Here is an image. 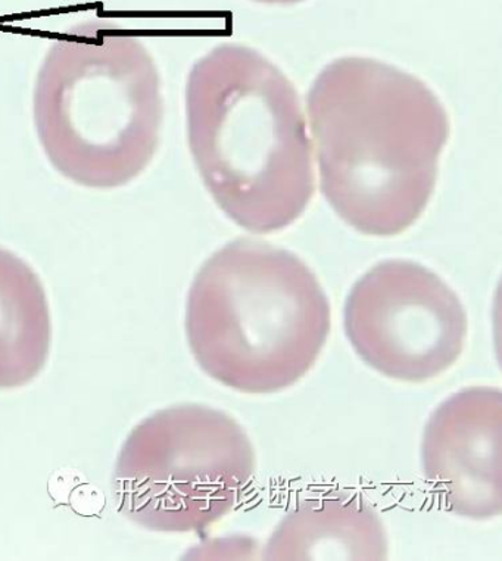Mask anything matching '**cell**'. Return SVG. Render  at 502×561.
Instances as JSON below:
<instances>
[{"label": "cell", "mask_w": 502, "mask_h": 561, "mask_svg": "<svg viewBox=\"0 0 502 561\" xmlns=\"http://www.w3.org/2000/svg\"><path fill=\"white\" fill-rule=\"evenodd\" d=\"M320 190L346 225L392 238L435 192L449 117L423 80L377 59H334L307 96Z\"/></svg>", "instance_id": "6da1fadb"}, {"label": "cell", "mask_w": 502, "mask_h": 561, "mask_svg": "<svg viewBox=\"0 0 502 561\" xmlns=\"http://www.w3.org/2000/svg\"><path fill=\"white\" fill-rule=\"evenodd\" d=\"M189 148L221 211L269 234L294 225L315 195L306 118L294 83L248 46H217L186 84Z\"/></svg>", "instance_id": "7a4b0ae2"}, {"label": "cell", "mask_w": 502, "mask_h": 561, "mask_svg": "<svg viewBox=\"0 0 502 561\" xmlns=\"http://www.w3.org/2000/svg\"><path fill=\"white\" fill-rule=\"evenodd\" d=\"M332 328L319 278L294 252L239 239L193 278L184 314L201 370L251 396L294 387L315 367Z\"/></svg>", "instance_id": "3957f363"}, {"label": "cell", "mask_w": 502, "mask_h": 561, "mask_svg": "<svg viewBox=\"0 0 502 561\" xmlns=\"http://www.w3.org/2000/svg\"><path fill=\"white\" fill-rule=\"evenodd\" d=\"M47 160L79 186L117 190L139 178L160 145L164 102L152 55L110 21L58 38L34 88Z\"/></svg>", "instance_id": "277c9868"}, {"label": "cell", "mask_w": 502, "mask_h": 561, "mask_svg": "<svg viewBox=\"0 0 502 561\" xmlns=\"http://www.w3.org/2000/svg\"><path fill=\"white\" fill-rule=\"evenodd\" d=\"M255 474L247 432L225 411L183 404L141 420L119 449L115 504L156 533L203 534L238 505Z\"/></svg>", "instance_id": "5b68a950"}, {"label": "cell", "mask_w": 502, "mask_h": 561, "mask_svg": "<svg viewBox=\"0 0 502 561\" xmlns=\"http://www.w3.org/2000/svg\"><path fill=\"white\" fill-rule=\"evenodd\" d=\"M343 325L355 354L385 378L423 383L465 351L469 321L435 272L407 260L368 270L347 294Z\"/></svg>", "instance_id": "8992f818"}, {"label": "cell", "mask_w": 502, "mask_h": 561, "mask_svg": "<svg viewBox=\"0 0 502 561\" xmlns=\"http://www.w3.org/2000/svg\"><path fill=\"white\" fill-rule=\"evenodd\" d=\"M502 393L465 388L446 398L424 427V478L445 508L471 520L500 516Z\"/></svg>", "instance_id": "52a82bcc"}, {"label": "cell", "mask_w": 502, "mask_h": 561, "mask_svg": "<svg viewBox=\"0 0 502 561\" xmlns=\"http://www.w3.org/2000/svg\"><path fill=\"white\" fill-rule=\"evenodd\" d=\"M263 559L269 561L388 559V538L379 514L355 495L303 501L274 529Z\"/></svg>", "instance_id": "ba28073f"}, {"label": "cell", "mask_w": 502, "mask_h": 561, "mask_svg": "<svg viewBox=\"0 0 502 561\" xmlns=\"http://www.w3.org/2000/svg\"><path fill=\"white\" fill-rule=\"evenodd\" d=\"M53 344V320L41 277L0 247V391L25 387L41 375Z\"/></svg>", "instance_id": "9c48e42d"}, {"label": "cell", "mask_w": 502, "mask_h": 561, "mask_svg": "<svg viewBox=\"0 0 502 561\" xmlns=\"http://www.w3.org/2000/svg\"><path fill=\"white\" fill-rule=\"evenodd\" d=\"M260 3H270V5H292V3H299L303 0H255Z\"/></svg>", "instance_id": "30bf717a"}]
</instances>
